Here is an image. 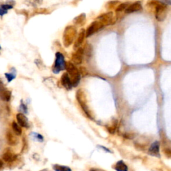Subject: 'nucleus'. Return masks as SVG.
<instances>
[{"mask_svg": "<svg viewBox=\"0 0 171 171\" xmlns=\"http://www.w3.org/2000/svg\"><path fill=\"white\" fill-rule=\"evenodd\" d=\"M89 171H104V170L98 168H90Z\"/></svg>", "mask_w": 171, "mask_h": 171, "instance_id": "nucleus-32", "label": "nucleus"}, {"mask_svg": "<svg viewBox=\"0 0 171 171\" xmlns=\"http://www.w3.org/2000/svg\"><path fill=\"white\" fill-rule=\"evenodd\" d=\"M12 96V93L8 89L4 86L3 84L0 81V99L3 101L8 102Z\"/></svg>", "mask_w": 171, "mask_h": 171, "instance_id": "nucleus-10", "label": "nucleus"}, {"mask_svg": "<svg viewBox=\"0 0 171 171\" xmlns=\"http://www.w3.org/2000/svg\"><path fill=\"white\" fill-rule=\"evenodd\" d=\"M142 9V6L141 3L139 2H137L132 4H130L128 7L127 8V9H126L125 13H131L141 11Z\"/></svg>", "mask_w": 171, "mask_h": 171, "instance_id": "nucleus-14", "label": "nucleus"}, {"mask_svg": "<svg viewBox=\"0 0 171 171\" xmlns=\"http://www.w3.org/2000/svg\"><path fill=\"white\" fill-rule=\"evenodd\" d=\"M84 49V55H86V56L87 58H90L91 57L92 54V47L90 44H86V45Z\"/></svg>", "mask_w": 171, "mask_h": 171, "instance_id": "nucleus-23", "label": "nucleus"}, {"mask_svg": "<svg viewBox=\"0 0 171 171\" xmlns=\"http://www.w3.org/2000/svg\"><path fill=\"white\" fill-rule=\"evenodd\" d=\"M96 19L101 22L104 27L113 25L117 21V16H115L112 12L105 13L101 15V16H98Z\"/></svg>", "mask_w": 171, "mask_h": 171, "instance_id": "nucleus-4", "label": "nucleus"}, {"mask_svg": "<svg viewBox=\"0 0 171 171\" xmlns=\"http://www.w3.org/2000/svg\"><path fill=\"white\" fill-rule=\"evenodd\" d=\"M0 49H1V47H0Z\"/></svg>", "mask_w": 171, "mask_h": 171, "instance_id": "nucleus-37", "label": "nucleus"}, {"mask_svg": "<svg viewBox=\"0 0 171 171\" xmlns=\"http://www.w3.org/2000/svg\"><path fill=\"white\" fill-rule=\"evenodd\" d=\"M61 83L63 86L67 90H71L72 88V84L70 80L69 75L67 72L64 73L61 77Z\"/></svg>", "mask_w": 171, "mask_h": 171, "instance_id": "nucleus-15", "label": "nucleus"}, {"mask_svg": "<svg viewBox=\"0 0 171 171\" xmlns=\"http://www.w3.org/2000/svg\"><path fill=\"white\" fill-rule=\"evenodd\" d=\"M98 147L99 148H100L103 149L105 152H106V153H112L111 150H109V149H108V148H106L105 147H103V146H98Z\"/></svg>", "mask_w": 171, "mask_h": 171, "instance_id": "nucleus-30", "label": "nucleus"}, {"mask_svg": "<svg viewBox=\"0 0 171 171\" xmlns=\"http://www.w3.org/2000/svg\"><path fill=\"white\" fill-rule=\"evenodd\" d=\"M117 126H118V121L117 120H114L111 123V124L107 127L108 132L111 134H114L116 132V130H117Z\"/></svg>", "mask_w": 171, "mask_h": 171, "instance_id": "nucleus-21", "label": "nucleus"}, {"mask_svg": "<svg viewBox=\"0 0 171 171\" xmlns=\"http://www.w3.org/2000/svg\"><path fill=\"white\" fill-rule=\"evenodd\" d=\"M17 154H15L11 149H6L2 154V159L7 163H12L16 160Z\"/></svg>", "mask_w": 171, "mask_h": 171, "instance_id": "nucleus-9", "label": "nucleus"}, {"mask_svg": "<svg viewBox=\"0 0 171 171\" xmlns=\"http://www.w3.org/2000/svg\"><path fill=\"white\" fill-rule=\"evenodd\" d=\"M2 8L4 10H8V9H10L13 8V6L12 5H9V4H4L2 6Z\"/></svg>", "mask_w": 171, "mask_h": 171, "instance_id": "nucleus-26", "label": "nucleus"}, {"mask_svg": "<svg viewBox=\"0 0 171 171\" xmlns=\"http://www.w3.org/2000/svg\"><path fill=\"white\" fill-rule=\"evenodd\" d=\"M84 56V49L83 48H79L76 49V51L75 52L72 56V63L75 65H79L81 64Z\"/></svg>", "mask_w": 171, "mask_h": 171, "instance_id": "nucleus-8", "label": "nucleus"}, {"mask_svg": "<svg viewBox=\"0 0 171 171\" xmlns=\"http://www.w3.org/2000/svg\"><path fill=\"white\" fill-rule=\"evenodd\" d=\"M6 138L8 144L9 146H11V147L16 146L18 143V138L17 137V135L13 132L11 131V130H8L6 134Z\"/></svg>", "mask_w": 171, "mask_h": 171, "instance_id": "nucleus-11", "label": "nucleus"}, {"mask_svg": "<svg viewBox=\"0 0 171 171\" xmlns=\"http://www.w3.org/2000/svg\"><path fill=\"white\" fill-rule=\"evenodd\" d=\"M66 70L67 73L69 75V77L71 80L72 86L76 87L80 82V73L79 69L71 62H68L66 64Z\"/></svg>", "mask_w": 171, "mask_h": 171, "instance_id": "nucleus-2", "label": "nucleus"}, {"mask_svg": "<svg viewBox=\"0 0 171 171\" xmlns=\"http://www.w3.org/2000/svg\"><path fill=\"white\" fill-rule=\"evenodd\" d=\"M12 127L13 132L16 134L17 136H20L22 133V130L21 128V127L18 124V123L16 122H13L12 124Z\"/></svg>", "mask_w": 171, "mask_h": 171, "instance_id": "nucleus-20", "label": "nucleus"}, {"mask_svg": "<svg viewBox=\"0 0 171 171\" xmlns=\"http://www.w3.org/2000/svg\"><path fill=\"white\" fill-rule=\"evenodd\" d=\"M4 167V163L2 160L0 159V170H2L3 168Z\"/></svg>", "mask_w": 171, "mask_h": 171, "instance_id": "nucleus-34", "label": "nucleus"}, {"mask_svg": "<svg viewBox=\"0 0 171 171\" xmlns=\"http://www.w3.org/2000/svg\"><path fill=\"white\" fill-rule=\"evenodd\" d=\"M77 30L74 26H68L63 33V44L65 48H68L74 43L76 38Z\"/></svg>", "mask_w": 171, "mask_h": 171, "instance_id": "nucleus-1", "label": "nucleus"}, {"mask_svg": "<svg viewBox=\"0 0 171 171\" xmlns=\"http://www.w3.org/2000/svg\"><path fill=\"white\" fill-rule=\"evenodd\" d=\"M79 71H80V74H82L83 75V76H86V75L87 73H88L87 72V70H86V68L85 67H80Z\"/></svg>", "mask_w": 171, "mask_h": 171, "instance_id": "nucleus-25", "label": "nucleus"}, {"mask_svg": "<svg viewBox=\"0 0 171 171\" xmlns=\"http://www.w3.org/2000/svg\"><path fill=\"white\" fill-rule=\"evenodd\" d=\"M8 13L7 11H6V10L3 9L2 8H0V16H3L4 14H6Z\"/></svg>", "mask_w": 171, "mask_h": 171, "instance_id": "nucleus-33", "label": "nucleus"}, {"mask_svg": "<svg viewBox=\"0 0 171 171\" xmlns=\"http://www.w3.org/2000/svg\"><path fill=\"white\" fill-rule=\"evenodd\" d=\"M16 119L18 124L21 127L28 128L29 127V122L26 115H24L22 113H18L16 115Z\"/></svg>", "mask_w": 171, "mask_h": 171, "instance_id": "nucleus-16", "label": "nucleus"}, {"mask_svg": "<svg viewBox=\"0 0 171 171\" xmlns=\"http://www.w3.org/2000/svg\"><path fill=\"white\" fill-rule=\"evenodd\" d=\"M167 16V6L163 2L156 5L155 17L158 22H163Z\"/></svg>", "mask_w": 171, "mask_h": 171, "instance_id": "nucleus-5", "label": "nucleus"}, {"mask_svg": "<svg viewBox=\"0 0 171 171\" xmlns=\"http://www.w3.org/2000/svg\"><path fill=\"white\" fill-rule=\"evenodd\" d=\"M39 171H49V170L48 169H47V168H44V169L39 170Z\"/></svg>", "mask_w": 171, "mask_h": 171, "instance_id": "nucleus-36", "label": "nucleus"}, {"mask_svg": "<svg viewBox=\"0 0 171 171\" xmlns=\"http://www.w3.org/2000/svg\"><path fill=\"white\" fill-rule=\"evenodd\" d=\"M66 62H65L64 56L60 52L56 53V61L54 63V66L53 68V71L54 73H58L61 70L66 68Z\"/></svg>", "mask_w": 171, "mask_h": 171, "instance_id": "nucleus-6", "label": "nucleus"}, {"mask_svg": "<svg viewBox=\"0 0 171 171\" xmlns=\"http://www.w3.org/2000/svg\"><path fill=\"white\" fill-rule=\"evenodd\" d=\"M86 37V30L84 28H82L80 30L78 37L76 39V41H75L74 48L75 49H78L79 48H80V46L83 44Z\"/></svg>", "mask_w": 171, "mask_h": 171, "instance_id": "nucleus-12", "label": "nucleus"}, {"mask_svg": "<svg viewBox=\"0 0 171 171\" xmlns=\"http://www.w3.org/2000/svg\"><path fill=\"white\" fill-rule=\"evenodd\" d=\"M148 154L153 157H160V144L158 141L154 142L149 148Z\"/></svg>", "mask_w": 171, "mask_h": 171, "instance_id": "nucleus-13", "label": "nucleus"}, {"mask_svg": "<svg viewBox=\"0 0 171 171\" xmlns=\"http://www.w3.org/2000/svg\"><path fill=\"white\" fill-rule=\"evenodd\" d=\"M52 168L54 171H72V168L68 167V166L60 165V164H54L52 166Z\"/></svg>", "mask_w": 171, "mask_h": 171, "instance_id": "nucleus-19", "label": "nucleus"}, {"mask_svg": "<svg viewBox=\"0 0 171 171\" xmlns=\"http://www.w3.org/2000/svg\"><path fill=\"white\" fill-rule=\"evenodd\" d=\"M165 154H167V157H171V149H167L164 152Z\"/></svg>", "mask_w": 171, "mask_h": 171, "instance_id": "nucleus-31", "label": "nucleus"}, {"mask_svg": "<svg viewBox=\"0 0 171 171\" xmlns=\"http://www.w3.org/2000/svg\"><path fill=\"white\" fill-rule=\"evenodd\" d=\"M163 2L165 4H171V1H165V2Z\"/></svg>", "mask_w": 171, "mask_h": 171, "instance_id": "nucleus-35", "label": "nucleus"}, {"mask_svg": "<svg viewBox=\"0 0 171 171\" xmlns=\"http://www.w3.org/2000/svg\"><path fill=\"white\" fill-rule=\"evenodd\" d=\"M129 5L130 4L128 2H125V3H120L119 5V6L117 8V9H116V13H117L118 14V13H122L123 12H125L126 9H127V8L128 7Z\"/></svg>", "mask_w": 171, "mask_h": 171, "instance_id": "nucleus-22", "label": "nucleus"}, {"mask_svg": "<svg viewBox=\"0 0 171 171\" xmlns=\"http://www.w3.org/2000/svg\"><path fill=\"white\" fill-rule=\"evenodd\" d=\"M48 11L47 9H45V8H41V9H39L38 10H36V13H46V12ZM34 12V13H35Z\"/></svg>", "mask_w": 171, "mask_h": 171, "instance_id": "nucleus-28", "label": "nucleus"}, {"mask_svg": "<svg viewBox=\"0 0 171 171\" xmlns=\"http://www.w3.org/2000/svg\"><path fill=\"white\" fill-rule=\"evenodd\" d=\"M6 77L7 78L8 82H11L13 78H15L16 76H13L12 74H6Z\"/></svg>", "mask_w": 171, "mask_h": 171, "instance_id": "nucleus-27", "label": "nucleus"}, {"mask_svg": "<svg viewBox=\"0 0 171 171\" xmlns=\"http://www.w3.org/2000/svg\"><path fill=\"white\" fill-rule=\"evenodd\" d=\"M113 168L116 171H128V167L123 160H120L115 163L113 166Z\"/></svg>", "mask_w": 171, "mask_h": 171, "instance_id": "nucleus-18", "label": "nucleus"}, {"mask_svg": "<svg viewBox=\"0 0 171 171\" xmlns=\"http://www.w3.org/2000/svg\"><path fill=\"white\" fill-rule=\"evenodd\" d=\"M86 21V16L83 13L75 18L73 20V23L76 26H82L85 24Z\"/></svg>", "mask_w": 171, "mask_h": 171, "instance_id": "nucleus-17", "label": "nucleus"}, {"mask_svg": "<svg viewBox=\"0 0 171 171\" xmlns=\"http://www.w3.org/2000/svg\"><path fill=\"white\" fill-rule=\"evenodd\" d=\"M104 27V26H103V24L96 19L88 27L86 31V36L88 38L90 36H92L94 34L96 33L98 31H99L100 29H101Z\"/></svg>", "mask_w": 171, "mask_h": 171, "instance_id": "nucleus-7", "label": "nucleus"}, {"mask_svg": "<svg viewBox=\"0 0 171 171\" xmlns=\"http://www.w3.org/2000/svg\"><path fill=\"white\" fill-rule=\"evenodd\" d=\"M23 147H22V153H23V152H26V149L28 148V143L26 141V140H24L23 138Z\"/></svg>", "mask_w": 171, "mask_h": 171, "instance_id": "nucleus-29", "label": "nucleus"}, {"mask_svg": "<svg viewBox=\"0 0 171 171\" xmlns=\"http://www.w3.org/2000/svg\"><path fill=\"white\" fill-rule=\"evenodd\" d=\"M32 137L34 138V140H38V142H43L44 141V137L41 134H38V133H32Z\"/></svg>", "mask_w": 171, "mask_h": 171, "instance_id": "nucleus-24", "label": "nucleus"}, {"mask_svg": "<svg viewBox=\"0 0 171 171\" xmlns=\"http://www.w3.org/2000/svg\"><path fill=\"white\" fill-rule=\"evenodd\" d=\"M76 99L80 106L82 108V110L84 111L85 114L87 115V117L90 118H92V117L91 115V112L90 111L89 107L87 105V98H86V95L84 92L83 89H79L76 92Z\"/></svg>", "mask_w": 171, "mask_h": 171, "instance_id": "nucleus-3", "label": "nucleus"}]
</instances>
